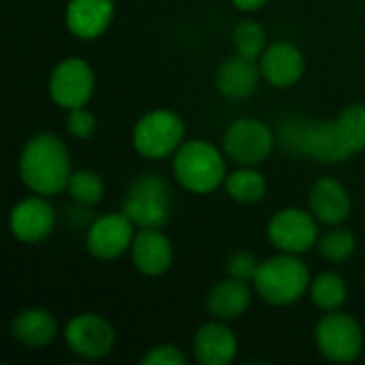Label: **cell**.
I'll list each match as a JSON object with an SVG mask.
<instances>
[{
    "instance_id": "cell-25",
    "label": "cell",
    "mask_w": 365,
    "mask_h": 365,
    "mask_svg": "<svg viewBox=\"0 0 365 365\" xmlns=\"http://www.w3.org/2000/svg\"><path fill=\"white\" fill-rule=\"evenodd\" d=\"M319 255L329 263H344L357 250V237L349 229H331L317 242Z\"/></svg>"
},
{
    "instance_id": "cell-16",
    "label": "cell",
    "mask_w": 365,
    "mask_h": 365,
    "mask_svg": "<svg viewBox=\"0 0 365 365\" xmlns=\"http://www.w3.org/2000/svg\"><path fill=\"white\" fill-rule=\"evenodd\" d=\"M133 265L143 276H163L173 263V246L160 229H139L130 246Z\"/></svg>"
},
{
    "instance_id": "cell-23",
    "label": "cell",
    "mask_w": 365,
    "mask_h": 365,
    "mask_svg": "<svg viewBox=\"0 0 365 365\" xmlns=\"http://www.w3.org/2000/svg\"><path fill=\"white\" fill-rule=\"evenodd\" d=\"M346 282L342 280V276L334 272H323L310 282V299L323 312L340 310L346 302Z\"/></svg>"
},
{
    "instance_id": "cell-28",
    "label": "cell",
    "mask_w": 365,
    "mask_h": 365,
    "mask_svg": "<svg viewBox=\"0 0 365 365\" xmlns=\"http://www.w3.org/2000/svg\"><path fill=\"white\" fill-rule=\"evenodd\" d=\"M66 130L75 139H90L94 135V130H96V118H94V113L88 111L86 107L68 109Z\"/></svg>"
},
{
    "instance_id": "cell-5",
    "label": "cell",
    "mask_w": 365,
    "mask_h": 365,
    "mask_svg": "<svg viewBox=\"0 0 365 365\" xmlns=\"http://www.w3.org/2000/svg\"><path fill=\"white\" fill-rule=\"evenodd\" d=\"M171 188L169 184L154 173L139 175L122 203V214L137 227V229H160L167 225L171 216Z\"/></svg>"
},
{
    "instance_id": "cell-20",
    "label": "cell",
    "mask_w": 365,
    "mask_h": 365,
    "mask_svg": "<svg viewBox=\"0 0 365 365\" xmlns=\"http://www.w3.org/2000/svg\"><path fill=\"white\" fill-rule=\"evenodd\" d=\"M11 336L26 349H45L58 338V323L49 310L26 308L11 321Z\"/></svg>"
},
{
    "instance_id": "cell-8",
    "label": "cell",
    "mask_w": 365,
    "mask_h": 365,
    "mask_svg": "<svg viewBox=\"0 0 365 365\" xmlns=\"http://www.w3.org/2000/svg\"><path fill=\"white\" fill-rule=\"evenodd\" d=\"M276 133L272 126L257 118H240L231 122L222 137V150L229 160L240 167H257L272 154Z\"/></svg>"
},
{
    "instance_id": "cell-17",
    "label": "cell",
    "mask_w": 365,
    "mask_h": 365,
    "mask_svg": "<svg viewBox=\"0 0 365 365\" xmlns=\"http://www.w3.org/2000/svg\"><path fill=\"white\" fill-rule=\"evenodd\" d=\"M113 11V0H68L64 21L77 38L92 41L107 32Z\"/></svg>"
},
{
    "instance_id": "cell-7",
    "label": "cell",
    "mask_w": 365,
    "mask_h": 365,
    "mask_svg": "<svg viewBox=\"0 0 365 365\" xmlns=\"http://www.w3.org/2000/svg\"><path fill=\"white\" fill-rule=\"evenodd\" d=\"M314 340L319 353L331 364H351L364 351V329L361 325L340 310L325 312L317 323Z\"/></svg>"
},
{
    "instance_id": "cell-11",
    "label": "cell",
    "mask_w": 365,
    "mask_h": 365,
    "mask_svg": "<svg viewBox=\"0 0 365 365\" xmlns=\"http://www.w3.org/2000/svg\"><path fill=\"white\" fill-rule=\"evenodd\" d=\"M66 346L83 359H103L113 351L115 331L107 319L83 312L73 317L64 327Z\"/></svg>"
},
{
    "instance_id": "cell-22",
    "label": "cell",
    "mask_w": 365,
    "mask_h": 365,
    "mask_svg": "<svg viewBox=\"0 0 365 365\" xmlns=\"http://www.w3.org/2000/svg\"><path fill=\"white\" fill-rule=\"evenodd\" d=\"M225 190L227 195L242 205H252L259 203L265 192H267V182L263 178L261 171H257L255 167H240L233 173H229L225 178Z\"/></svg>"
},
{
    "instance_id": "cell-3",
    "label": "cell",
    "mask_w": 365,
    "mask_h": 365,
    "mask_svg": "<svg viewBox=\"0 0 365 365\" xmlns=\"http://www.w3.org/2000/svg\"><path fill=\"white\" fill-rule=\"evenodd\" d=\"M310 272L297 255L280 252L261 261L252 280L259 297L272 306H293L310 291Z\"/></svg>"
},
{
    "instance_id": "cell-9",
    "label": "cell",
    "mask_w": 365,
    "mask_h": 365,
    "mask_svg": "<svg viewBox=\"0 0 365 365\" xmlns=\"http://www.w3.org/2000/svg\"><path fill=\"white\" fill-rule=\"evenodd\" d=\"M269 244L287 255H304L319 242V220L302 207H284L267 222Z\"/></svg>"
},
{
    "instance_id": "cell-18",
    "label": "cell",
    "mask_w": 365,
    "mask_h": 365,
    "mask_svg": "<svg viewBox=\"0 0 365 365\" xmlns=\"http://www.w3.org/2000/svg\"><path fill=\"white\" fill-rule=\"evenodd\" d=\"M261 77L263 75L261 66H257V60L235 53L218 66L216 90L231 101H244L255 94Z\"/></svg>"
},
{
    "instance_id": "cell-21",
    "label": "cell",
    "mask_w": 365,
    "mask_h": 365,
    "mask_svg": "<svg viewBox=\"0 0 365 365\" xmlns=\"http://www.w3.org/2000/svg\"><path fill=\"white\" fill-rule=\"evenodd\" d=\"M252 302V293L248 282L237 280V278H227L214 284V289L207 293L205 306L212 319L216 321H233L240 319Z\"/></svg>"
},
{
    "instance_id": "cell-14",
    "label": "cell",
    "mask_w": 365,
    "mask_h": 365,
    "mask_svg": "<svg viewBox=\"0 0 365 365\" xmlns=\"http://www.w3.org/2000/svg\"><path fill=\"white\" fill-rule=\"evenodd\" d=\"M308 205L314 218L327 227H340L353 210L346 186L336 178H319L310 188Z\"/></svg>"
},
{
    "instance_id": "cell-1",
    "label": "cell",
    "mask_w": 365,
    "mask_h": 365,
    "mask_svg": "<svg viewBox=\"0 0 365 365\" xmlns=\"http://www.w3.org/2000/svg\"><path fill=\"white\" fill-rule=\"evenodd\" d=\"M276 145L299 160L338 165L365 152V103H353L334 120L289 113L274 124Z\"/></svg>"
},
{
    "instance_id": "cell-24",
    "label": "cell",
    "mask_w": 365,
    "mask_h": 365,
    "mask_svg": "<svg viewBox=\"0 0 365 365\" xmlns=\"http://www.w3.org/2000/svg\"><path fill=\"white\" fill-rule=\"evenodd\" d=\"M233 47H235V53L244 58H250V60L261 58L263 51L267 49L265 28L252 19L240 21L233 30Z\"/></svg>"
},
{
    "instance_id": "cell-2",
    "label": "cell",
    "mask_w": 365,
    "mask_h": 365,
    "mask_svg": "<svg viewBox=\"0 0 365 365\" xmlns=\"http://www.w3.org/2000/svg\"><path fill=\"white\" fill-rule=\"evenodd\" d=\"M17 167L26 188L43 197H53L66 190L73 173L64 141L51 133L34 135L24 145Z\"/></svg>"
},
{
    "instance_id": "cell-26",
    "label": "cell",
    "mask_w": 365,
    "mask_h": 365,
    "mask_svg": "<svg viewBox=\"0 0 365 365\" xmlns=\"http://www.w3.org/2000/svg\"><path fill=\"white\" fill-rule=\"evenodd\" d=\"M66 190L71 199L77 201L79 205H96L105 195V182L96 171L81 169V171L71 173Z\"/></svg>"
},
{
    "instance_id": "cell-13",
    "label": "cell",
    "mask_w": 365,
    "mask_h": 365,
    "mask_svg": "<svg viewBox=\"0 0 365 365\" xmlns=\"http://www.w3.org/2000/svg\"><path fill=\"white\" fill-rule=\"evenodd\" d=\"M56 227V212L47 197L43 195H32L21 199L9 216V229L11 235L17 242L24 244H38L45 237L51 235Z\"/></svg>"
},
{
    "instance_id": "cell-10",
    "label": "cell",
    "mask_w": 365,
    "mask_h": 365,
    "mask_svg": "<svg viewBox=\"0 0 365 365\" xmlns=\"http://www.w3.org/2000/svg\"><path fill=\"white\" fill-rule=\"evenodd\" d=\"M94 71L81 58H64L49 75V96L62 109L86 107L94 94Z\"/></svg>"
},
{
    "instance_id": "cell-4",
    "label": "cell",
    "mask_w": 365,
    "mask_h": 365,
    "mask_svg": "<svg viewBox=\"0 0 365 365\" xmlns=\"http://www.w3.org/2000/svg\"><path fill=\"white\" fill-rule=\"evenodd\" d=\"M173 175L182 188L195 195L214 192L225 184L227 165L222 152L203 139L184 141L173 154Z\"/></svg>"
},
{
    "instance_id": "cell-15",
    "label": "cell",
    "mask_w": 365,
    "mask_h": 365,
    "mask_svg": "<svg viewBox=\"0 0 365 365\" xmlns=\"http://www.w3.org/2000/svg\"><path fill=\"white\" fill-rule=\"evenodd\" d=\"M259 66L267 83L276 88H289L302 79L306 60L297 45L289 41H278L263 51V56L259 58Z\"/></svg>"
},
{
    "instance_id": "cell-12",
    "label": "cell",
    "mask_w": 365,
    "mask_h": 365,
    "mask_svg": "<svg viewBox=\"0 0 365 365\" xmlns=\"http://www.w3.org/2000/svg\"><path fill=\"white\" fill-rule=\"evenodd\" d=\"M137 227L120 212L96 218L86 235L88 252L98 261H113L130 250Z\"/></svg>"
},
{
    "instance_id": "cell-29",
    "label": "cell",
    "mask_w": 365,
    "mask_h": 365,
    "mask_svg": "<svg viewBox=\"0 0 365 365\" xmlns=\"http://www.w3.org/2000/svg\"><path fill=\"white\" fill-rule=\"evenodd\" d=\"M186 357L184 353L173 346V344H158L154 349H150L143 357L141 365H184Z\"/></svg>"
},
{
    "instance_id": "cell-30",
    "label": "cell",
    "mask_w": 365,
    "mask_h": 365,
    "mask_svg": "<svg viewBox=\"0 0 365 365\" xmlns=\"http://www.w3.org/2000/svg\"><path fill=\"white\" fill-rule=\"evenodd\" d=\"M235 9L240 11H246V13H252V11H259L267 4V0H231Z\"/></svg>"
},
{
    "instance_id": "cell-19",
    "label": "cell",
    "mask_w": 365,
    "mask_h": 365,
    "mask_svg": "<svg viewBox=\"0 0 365 365\" xmlns=\"http://www.w3.org/2000/svg\"><path fill=\"white\" fill-rule=\"evenodd\" d=\"M192 351L201 365H229L237 355V338L225 321L214 319L199 327Z\"/></svg>"
},
{
    "instance_id": "cell-6",
    "label": "cell",
    "mask_w": 365,
    "mask_h": 365,
    "mask_svg": "<svg viewBox=\"0 0 365 365\" xmlns=\"http://www.w3.org/2000/svg\"><path fill=\"white\" fill-rule=\"evenodd\" d=\"M182 143L184 122L171 109H154L133 128V148L150 160H160L175 154Z\"/></svg>"
},
{
    "instance_id": "cell-27",
    "label": "cell",
    "mask_w": 365,
    "mask_h": 365,
    "mask_svg": "<svg viewBox=\"0 0 365 365\" xmlns=\"http://www.w3.org/2000/svg\"><path fill=\"white\" fill-rule=\"evenodd\" d=\"M259 265H261V261L252 252H246V250H237V252H233L227 259V272H229V276L231 278H237V280H244V282H252L255 280Z\"/></svg>"
}]
</instances>
